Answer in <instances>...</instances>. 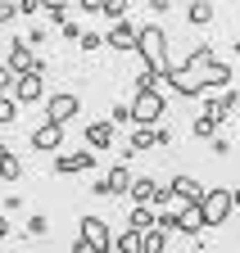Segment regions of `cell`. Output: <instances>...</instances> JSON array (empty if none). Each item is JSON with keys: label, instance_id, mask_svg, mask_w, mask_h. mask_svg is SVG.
<instances>
[{"label": "cell", "instance_id": "cell-11", "mask_svg": "<svg viewBox=\"0 0 240 253\" xmlns=\"http://www.w3.org/2000/svg\"><path fill=\"white\" fill-rule=\"evenodd\" d=\"M59 145H64V126H59V122H41L32 131V149L37 154H54L59 158Z\"/></svg>", "mask_w": 240, "mask_h": 253}, {"label": "cell", "instance_id": "cell-8", "mask_svg": "<svg viewBox=\"0 0 240 253\" xmlns=\"http://www.w3.org/2000/svg\"><path fill=\"white\" fill-rule=\"evenodd\" d=\"M77 109H82V100H77L73 90H54L50 100H46V122H59V126H64V122L77 118Z\"/></svg>", "mask_w": 240, "mask_h": 253}, {"label": "cell", "instance_id": "cell-7", "mask_svg": "<svg viewBox=\"0 0 240 253\" xmlns=\"http://www.w3.org/2000/svg\"><path fill=\"white\" fill-rule=\"evenodd\" d=\"M132 185H136V176H132L127 163H118V168H109L100 181H91L96 195H132Z\"/></svg>", "mask_w": 240, "mask_h": 253}, {"label": "cell", "instance_id": "cell-6", "mask_svg": "<svg viewBox=\"0 0 240 253\" xmlns=\"http://www.w3.org/2000/svg\"><path fill=\"white\" fill-rule=\"evenodd\" d=\"M204 221L208 226H222V221L236 212V190H227V185H208V195H204Z\"/></svg>", "mask_w": 240, "mask_h": 253}, {"label": "cell", "instance_id": "cell-23", "mask_svg": "<svg viewBox=\"0 0 240 253\" xmlns=\"http://www.w3.org/2000/svg\"><path fill=\"white\" fill-rule=\"evenodd\" d=\"M0 172H5V181H23V163H18V154H14V149L0 154Z\"/></svg>", "mask_w": 240, "mask_h": 253}, {"label": "cell", "instance_id": "cell-13", "mask_svg": "<svg viewBox=\"0 0 240 253\" xmlns=\"http://www.w3.org/2000/svg\"><path fill=\"white\" fill-rule=\"evenodd\" d=\"M172 195H177V208H182V204H204V195H208V190L195 181V176H172Z\"/></svg>", "mask_w": 240, "mask_h": 253}, {"label": "cell", "instance_id": "cell-15", "mask_svg": "<svg viewBox=\"0 0 240 253\" xmlns=\"http://www.w3.org/2000/svg\"><path fill=\"white\" fill-rule=\"evenodd\" d=\"M41 95H46L41 73H27V77H18V86H14V100H18V104H37Z\"/></svg>", "mask_w": 240, "mask_h": 253}, {"label": "cell", "instance_id": "cell-18", "mask_svg": "<svg viewBox=\"0 0 240 253\" xmlns=\"http://www.w3.org/2000/svg\"><path fill=\"white\" fill-rule=\"evenodd\" d=\"M127 226H132V231H141V235H149V231L159 226V212L141 204V208H132V212H127Z\"/></svg>", "mask_w": 240, "mask_h": 253}, {"label": "cell", "instance_id": "cell-2", "mask_svg": "<svg viewBox=\"0 0 240 253\" xmlns=\"http://www.w3.org/2000/svg\"><path fill=\"white\" fill-rule=\"evenodd\" d=\"M136 54H141V63H145V68L154 73L159 82H168V77L177 73V63H172V54H168V32H163L159 23H145V27H141Z\"/></svg>", "mask_w": 240, "mask_h": 253}, {"label": "cell", "instance_id": "cell-20", "mask_svg": "<svg viewBox=\"0 0 240 253\" xmlns=\"http://www.w3.org/2000/svg\"><path fill=\"white\" fill-rule=\"evenodd\" d=\"M218 126H222V122H218L213 113H199V118L191 122V131H195V140H218Z\"/></svg>", "mask_w": 240, "mask_h": 253}, {"label": "cell", "instance_id": "cell-21", "mask_svg": "<svg viewBox=\"0 0 240 253\" xmlns=\"http://www.w3.org/2000/svg\"><path fill=\"white\" fill-rule=\"evenodd\" d=\"M186 18L195 27H208V23H213V5H208V0H191V5H186Z\"/></svg>", "mask_w": 240, "mask_h": 253}, {"label": "cell", "instance_id": "cell-31", "mask_svg": "<svg viewBox=\"0 0 240 253\" xmlns=\"http://www.w3.org/2000/svg\"><path fill=\"white\" fill-rule=\"evenodd\" d=\"M23 41H27V45L37 50V45H46V41H50V32H46V27H32V32H27V37H23Z\"/></svg>", "mask_w": 240, "mask_h": 253}, {"label": "cell", "instance_id": "cell-17", "mask_svg": "<svg viewBox=\"0 0 240 253\" xmlns=\"http://www.w3.org/2000/svg\"><path fill=\"white\" fill-rule=\"evenodd\" d=\"M204 90H231V63H208V73H204Z\"/></svg>", "mask_w": 240, "mask_h": 253}, {"label": "cell", "instance_id": "cell-24", "mask_svg": "<svg viewBox=\"0 0 240 253\" xmlns=\"http://www.w3.org/2000/svg\"><path fill=\"white\" fill-rule=\"evenodd\" d=\"M113 253H141V231H132V226H127L123 235L113 240Z\"/></svg>", "mask_w": 240, "mask_h": 253}, {"label": "cell", "instance_id": "cell-9", "mask_svg": "<svg viewBox=\"0 0 240 253\" xmlns=\"http://www.w3.org/2000/svg\"><path fill=\"white\" fill-rule=\"evenodd\" d=\"M104 41H109V50H123V54H136V45H141V27H136L132 18H123V23H113V27L104 32Z\"/></svg>", "mask_w": 240, "mask_h": 253}, {"label": "cell", "instance_id": "cell-19", "mask_svg": "<svg viewBox=\"0 0 240 253\" xmlns=\"http://www.w3.org/2000/svg\"><path fill=\"white\" fill-rule=\"evenodd\" d=\"M154 145H159V126H132V145H127V154L154 149Z\"/></svg>", "mask_w": 240, "mask_h": 253}, {"label": "cell", "instance_id": "cell-26", "mask_svg": "<svg viewBox=\"0 0 240 253\" xmlns=\"http://www.w3.org/2000/svg\"><path fill=\"white\" fill-rule=\"evenodd\" d=\"M104 18L109 23H123L127 18V0H104Z\"/></svg>", "mask_w": 240, "mask_h": 253}, {"label": "cell", "instance_id": "cell-36", "mask_svg": "<svg viewBox=\"0 0 240 253\" xmlns=\"http://www.w3.org/2000/svg\"><path fill=\"white\" fill-rule=\"evenodd\" d=\"M5 253H18V249H5Z\"/></svg>", "mask_w": 240, "mask_h": 253}, {"label": "cell", "instance_id": "cell-12", "mask_svg": "<svg viewBox=\"0 0 240 253\" xmlns=\"http://www.w3.org/2000/svg\"><path fill=\"white\" fill-rule=\"evenodd\" d=\"M113 131H118V126H113L109 118H96V122H86V149H91V154L109 149V145H113Z\"/></svg>", "mask_w": 240, "mask_h": 253}, {"label": "cell", "instance_id": "cell-29", "mask_svg": "<svg viewBox=\"0 0 240 253\" xmlns=\"http://www.w3.org/2000/svg\"><path fill=\"white\" fill-rule=\"evenodd\" d=\"M104 45H109V41L100 37V32H86V37H82V50H86V54H100Z\"/></svg>", "mask_w": 240, "mask_h": 253}, {"label": "cell", "instance_id": "cell-4", "mask_svg": "<svg viewBox=\"0 0 240 253\" xmlns=\"http://www.w3.org/2000/svg\"><path fill=\"white\" fill-rule=\"evenodd\" d=\"M163 113H168L163 90H136L132 95V118H136V126H163Z\"/></svg>", "mask_w": 240, "mask_h": 253}, {"label": "cell", "instance_id": "cell-14", "mask_svg": "<svg viewBox=\"0 0 240 253\" xmlns=\"http://www.w3.org/2000/svg\"><path fill=\"white\" fill-rule=\"evenodd\" d=\"M204 226H208V221H204L199 204H182V208H177V231H182V235H204Z\"/></svg>", "mask_w": 240, "mask_h": 253}, {"label": "cell", "instance_id": "cell-16", "mask_svg": "<svg viewBox=\"0 0 240 253\" xmlns=\"http://www.w3.org/2000/svg\"><path fill=\"white\" fill-rule=\"evenodd\" d=\"M154 195H159V181L154 176H136V185H132V208H154Z\"/></svg>", "mask_w": 240, "mask_h": 253}, {"label": "cell", "instance_id": "cell-30", "mask_svg": "<svg viewBox=\"0 0 240 253\" xmlns=\"http://www.w3.org/2000/svg\"><path fill=\"white\" fill-rule=\"evenodd\" d=\"M59 37H64V41H77V45H82V37H86V32H82V27H77V23L68 18L64 27H59Z\"/></svg>", "mask_w": 240, "mask_h": 253}, {"label": "cell", "instance_id": "cell-28", "mask_svg": "<svg viewBox=\"0 0 240 253\" xmlns=\"http://www.w3.org/2000/svg\"><path fill=\"white\" fill-rule=\"evenodd\" d=\"M109 122H113V126H123V122H132V126H136V118H132V104H113V109H109Z\"/></svg>", "mask_w": 240, "mask_h": 253}, {"label": "cell", "instance_id": "cell-1", "mask_svg": "<svg viewBox=\"0 0 240 253\" xmlns=\"http://www.w3.org/2000/svg\"><path fill=\"white\" fill-rule=\"evenodd\" d=\"M208 63H218L213 45H195L186 63H177V73L168 77V90L172 95H182V100H195V95H204V73H208Z\"/></svg>", "mask_w": 240, "mask_h": 253}, {"label": "cell", "instance_id": "cell-25", "mask_svg": "<svg viewBox=\"0 0 240 253\" xmlns=\"http://www.w3.org/2000/svg\"><path fill=\"white\" fill-rule=\"evenodd\" d=\"M46 14H50V23L64 27L68 23V0H46Z\"/></svg>", "mask_w": 240, "mask_h": 253}, {"label": "cell", "instance_id": "cell-33", "mask_svg": "<svg viewBox=\"0 0 240 253\" xmlns=\"http://www.w3.org/2000/svg\"><path fill=\"white\" fill-rule=\"evenodd\" d=\"M208 149L222 158V154H231V140H227V136H218V140H208Z\"/></svg>", "mask_w": 240, "mask_h": 253}, {"label": "cell", "instance_id": "cell-10", "mask_svg": "<svg viewBox=\"0 0 240 253\" xmlns=\"http://www.w3.org/2000/svg\"><path fill=\"white\" fill-rule=\"evenodd\" d=\"M91 168H96V154L91 149H68V154L54 158V176H82V172H91Z\"/></svg>", "mask_w": 240, "mask_h": 253}, {"label": "cell", "instance_id": "cell-32", "mask_svg": "<svg viewBox=\"0 0 240 253\" xmlns=\"http://www.w3.org/2000/svg\"><path fill=\"white\" fill-rule=\"evenodd\" d=\"M46 231H50L46 217H27V235H46Z\"/></svg>", "mask_w": 240, "mask_h": 253}, {"label": "cell", "instance_id": "cell-5", "mask_svg": "<svg viewBox=\"0 0 240 253\" xmlns=\"http://www.w3.org/2000/svg\"><path fill=\"white\" fill-rule=\"evenodd\" d=\"M77 240L91 249V253H113V240H118V235L109 231L104 217H82V221H77Z\"/></svg>", "mask_w": 240, "mask_h": 253}, {"label": "cell", "instance_id": "cell-3", "mask_svg": "<svg viewBox=\"0 0 240 253\" xmlns=\"http://www.w3.org/2000/svg\"><path fill=\"white\" fill-rule=\"evenodd\" d=\"M5 73L9 77H27V73H46V59H37V50L23 37L5 32Z\"/></svg>", "mask_w": 240, "mask_h": 253}, {"label": "cell", "instance_id": "cell-22", "mask_svg": "<svg viewBox=\"0 0 240 253\" xmlns=\"http://www.w3.org/2000/svg\"><path fill=\"white\" fill-rule=\"evenodd\" d=\"M141 253H168V231H149V235H141Z\"/></svg>", "mask_w": 240, "mask_h": 253}, {"label": "cell", "instance_id": "cell-34", "mask_svg": "<svg viewBox=\"0 0 240 253\" xmlns=\"http://www.w3.org/2000/svg\"><path fill=\"white\" fill-rule=\"evenodd\" d=\"M236 208H240V190H236Z\"/></svg>", "mask_w": 240, "mask_h": 253}, {"label": "cell", "instance_id": "cell-35", "mask_svg": "<svg viewBox=\"0 0 240 253\" xmlns=\"http://www.w3.org/2000/svg\"><path fill=\"white\" fill-rule=\"evenodd\" d=\"M195 253H208V249H195Z\"/></svg>", "mask_w": 240, "mask_h": 253}, {"label": "cell", "instance_id": "cell-27", "mask_svg": "<svg viewBox=\"0 0 240 253\" xmlns=\"http://www.w3.org/2000/svg\"><path fill=\"white\" fill-rule=\"evenodd\" d=\"M18 109H23V104L14 100V95H5V100H0V122H5V126H9V122L18 118Z\"/></svg>", "mask_w": 240, "mask_h": 253}]
</instances>
